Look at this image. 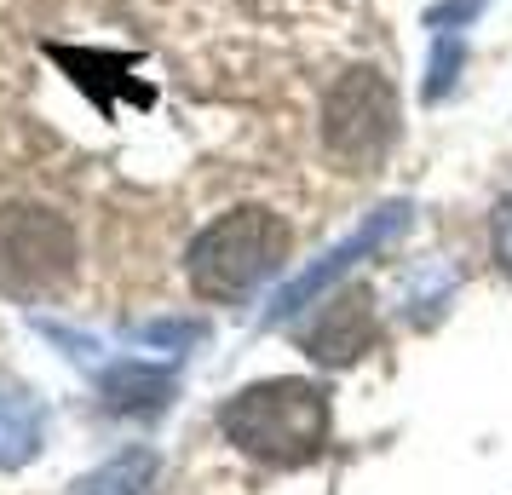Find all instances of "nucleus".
Listing matches in <instances>:
<instances>
[{
  "label": "nucleus",
  "mask_w": 512,
  "mask_h": 495,
  "mask_svg": "<svg viewBox=\"0 0 512 495\" xmlns=\"http://www.w3.org/2000/svg\"><path fill=\"white\" fill-rule=\"evenodd\" d=\"M41 438H47L41 409L24 392H6L0 386V472H18L24 461H35L41 455Z\"/></svg>",
  "instance_id": "obj_8"
},
{
  "label": "nucleus",
  "mask_w": 512,
  "mask_h": 495,
  "mask_svg": "<svg viewBox=\"0 0 512 495\" xmlns=\"http://www.w3.org/2000/svg\"><path fill=\"white\" fill-rule=\"evenodd\" d=\"M403 219H409V208H403V202H386V208L374 213L363 231H351L346 242L334 248V254H323V260L311 265V271H300L294 283L282 288L277 300H271V311H265V317H271V323H282V317H294L300 306H311L317 294H328V288L340 283V277H346V271H351L357 260H369L374 248H386V242H392V236L403 231Z\"/></svg>",
  "instance_id": "obj_5"
},
{
  "label": "nucleus",
  "mask_w": 512,
  "mask_h": 495,
  "mask_svg": "<svg viewBox=\"0 0 512 495\" xmlns=\"http://www.w3.org/2000/svg\"><path fill=\"white\" fill-rule=\"evenodd\" d=\"M495 248H501V260L512 271V202H501V213H495Z\"/></svg>",
  "instance_id": "obj_10"
},
{
  "label": "nucleus",
  "mask_w": 512,
  "mask_h": 495,
  "mask_svg": "<svg viewBox=\"0 0 512 495\" xmlns=\"http://www.w3.org/2000/svg\"><path fill=\"white\" fill-rule=\"evenodd\" d=\"M323 144L351 173H369L397 144V93L380 70H346L323 98Z\"/></svg>",
  "instance_id": "obj_3"
},
{
  "label": "nucleus",
  "mask_w": 512,
  "mask_h": 495,
  "mask_svg": "<svg viewBox=\"0 0 512 495\" xmlns=\"http://www.w3.org/2000/svg\"><path fill=\"white\" fill-rule=\"evenodd\" d=\"M156 478V455L150 449H127L116 461H104L98 472H87L70 495H144Z\"/></svg>",
  "instance_id": "obj_9"
},
{
  "label": "nucleus",
  "mask_w": 512,
  "mask_h": 495,
  "mask_svg": "<svg viewBox=\"0 0 512 495\" xmlns=\"http://www.w3.org/2000/svg\"><path fill=\"white\" fill-rule=\"evenodd\" d=\"M374 340V317H369V300L363 294H340L334 306H323V317H317V329L305 334V346H311V357H323V363H357V357L369 352Z\"/></svg>",
  "instance_id": "obj_6"
},
{
  "label": "nucleus",
  "mask_w": 512,
  "mask_h": 495,
  "mask_svg": "<svg viewBox=\"0 0 512 495\" xmlns=\"http://www.w3.org/2000/svg\"><path fill=\"white\" fill-rule=\"evenodd\" d=\"M75 271V231L64 213L12 202L0 208V294L35 300Z\"/></svg>",
  "instance_id": "obj_4"
},
{
  "label": "nucleus",
  "mask_w": 512,
  "mask_h": 495,
  "mask_svg": "<svg viewBox=\"0 0 512 495\" xmlns=\"http://www.w3.org/2000/svg\"><path fill=\"white\" fill-rule=\"evenodd\" d=\"M288 254V225L271 208H236L190 242L185 277L202 300H242Z\"/></svg>",
  "instance_id": "obj_2"
},
{
  "label": "nucleus",
  "mask_w": 512,
  "mask_h": 495,
  "mask_svg": "<svg viewBox=\"0 0 512 495\" xmlns=\"http://www.w3.org/2000/svg\"><path fill=\"white\" fill-rule=\"evenodd\" d=\"M219 432L248 461H265L277 472L311 467L328 444V392L300 375L254 380L219 409Z\"/></svg>",
  "instance_id": "obj_1"
},
{
  "label": "nucleus",
  "mask_w": 512,
  "mask_h": 495,
  "mask_svg": "<svg viewBox=\"0 0 512 495\" xmlns=\"http://www.w3.org/2000/svg\"><path fill=\"white\" fill-rule=\"evenodd\" d=\"M167 398H173V375H167V369L121 363V369L104 375V403H110L116 415H156Z\"/></svg>",
  "instance_id": "obj_7"
}]
</instances>
